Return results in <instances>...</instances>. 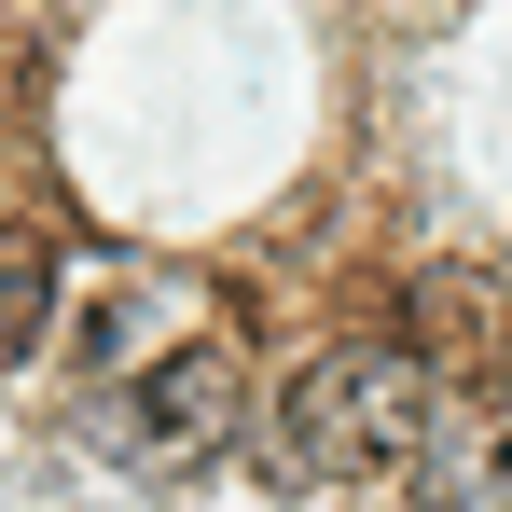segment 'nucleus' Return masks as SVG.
I'll list each match as a JSON object with an SVG mask.
<instances>
[{
	"instance_id": "nucleus-1",
	"label": "nucleus",
	"mask_w": 512,
	"mask_h": 512,
	"mask_svg": "<svg viewBox=\"0 0 512 512\" xmlns=\"http://www.w3.org/2000/svg\"><path fill=\"white\" fill-rule=\"evenodd\" d=\"M429 429H443V374L416 346H319L263 402V471L277 485H374V471H416Z\"/></svg>"
},
{
	"instance_id": "nucleus-2",
	"label": "nucleus",
	"mask_w": 512,
	"mask_h": 512,
	"mask_svg": "<svg viewBox=\"0 0 512 512\" xmlns=\"http://www.w3.org/2000/svg\"><path fill=\"white\" fill-rule=\"evenodd\" d=\"M236 416H250V360H236V333H167L153 360H84V402H70V429H84L111 471H208L222 443H236Z\"/></svg>"
},
{
	"instance_id": "nucleus-3",
	"label": "nucleus",
	"mask_w": 512,
	"mask_h": 512,
	"mask_svg": "<svg viewBox=\"0 0 512 512\" xmlns=\"http://www.w3.org/2000/svg\"><path fill=\"white\" fill-rule=\"evenodd\" d=\"M416 499L429 512H512V429L499 416H443L416 443Z\"/></svg>"
},
{
	"instance_id": "nucleus-4",
	"label": "nucleus",
	"mask_w": 512,
	"mask_h": 512,
	"mask_svg": "<svg viewBox=\"0 0 512 512\" xmlns=\"http://www.w3.org/2000/svg\"><path fill=\"white\" fill-rule=\"evenodd\" d=\"M42 333H56V263H42V236L0 222V374H14Z\"/></svg>"
}]
</instances>
